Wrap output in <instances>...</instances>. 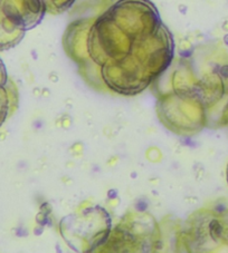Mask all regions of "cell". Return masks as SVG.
Instances as JSON below:
<instances>
[{
  "label": "cell",
  "instance_id": "6da1fadb",
  "mask_svg": "<svg viewBox=\"0 0 228 253\" xmlns=\"http://www.w3.org/2000/svg\"><path fill=\"white\" fill-rule=\"evenodd\" d=\"M0 10L12 24L25 30L39 23L46 6L44 0H3Z\"/></svg>",
  "mask_w": 228,
  "mask_h": 253
},
{
  "label": "cell",
  "instance_id": "7a4b0ae2",
  "mask_svg": "<svg viewBox=\"0 0 228 253\" xmlns=\"http://www.w3.org/2000/svg\"><path fill=\"white\" fill-rule=\"evenodd\" d=\"M24 30L17 27L0 10V50L7 49L19 42Z\"/></svg>",
  "mask_w": 228,
  "mask_h": 253
},
{
  "label": "cell",
  "instance_id": "3957f363",
  "mask_svg": "<svg viewBox=\"0 0 228 253\" xmlns=\"http://www.w3.org/2000/svg\"><path fill=\"white\" fill-rule=\"evenodd\" d=\"M75 0H44L46 10L51 12H62L66 10Z\"/></svg>",
  "mask_w": 228,
  "mask_h": 253
},
{
  "label": "cell",
  "instance_id": "277c9868",
  "mask_svg": "<svg viewBox=\"0 0 228 253\" xmlns=\"http://www.w3.org/2000/svg\"><path fill=\"white\" fill-rule=\"evenodd\" d=\"M2 2H3V0H0V9H1V6H2Z\"/></svg>",
  "mask_w": 228,
  "mask_h": 253
}]
</instances>
